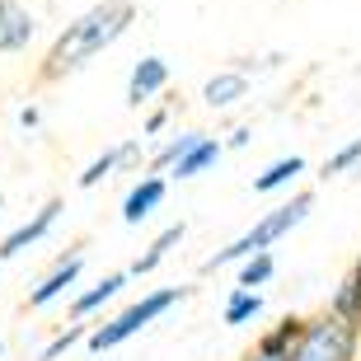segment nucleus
Here are the masks:
<instances>
[{"instance_id":"1","label":"nucleus","mask_w":361,"mask_h":361,"mask_svg":"<svg viewBox=\"0 0 361 361\" xmlns=\"http://www.w3.org/2000/svg\"><path fill=\"white\" fill-rule=\"evenodd\" d=\"M132 24H136L132 0H99V5L80 10L75 19H66V24L56 28L52 47H47L42 61H38V80L56 85V80H66V75H75V71H85L94 56H104L108 47H118V42L132 33Z\"/></svg>"},{"instance_id":"2","label":"nucleus","mask_w":361,"mask_h":361,"mask_svg":"<svg viewBox=\"0 0 361 361\" xmlns=\"http://www.w3.org/2000/svg\"><path fill=\"white\" fill-rule=\"evenodd\" d=\"M310 212H314V192L310 188H295L286 202H277L272 212H263L254 221V226L244 230V235H235V240L226 244V249H216L212 258H202V272H221V268H235V263H244L249 254H272L286 235H291L295 226H305Z\"/></svg>"},{"instance_id":"3","label":"nucleus","mask_w":361,"mask_h":361,"mask_svg":"<svg viewBox=\"0 0 361 361\" xmlns=\"http://www.w3.org/2000/svg\"><path fill=\"white\" fill-rule=\"evenodd\" d=\"M188 295H192V286H160V291H146L141 300H132V305H122L118 314H108V319L90 324V334H85V348L94 352V357H104V352L122 348V343H132L141 329H150L155 319H164L174 305H183Z\"/></svg>"},{"instance_id":"4","label":"nucleus","mask_w":361,"mask_h":361,"mask_svg":"<svg viewBox=\"0 0 361 361\" xmlns=\"http://www.w3.org/2000/svg\"><path fill=\"white\" fill-rule=\"evenodd\" d=\"M286 361H361V329H348L319 310L300 324V338Z\"/></svg>"},{"instance_id":"5","label":"nucleus","mask_w":361,"mask_h":361,"mask_svg":"<svg viewBox=\"0 0 361 361\" xmlns=\"http://www.w3.org/2000/svg\"><path fill=\"white\" fill-rule=\"evenodd\" d=\"M85 258H90V254H85V244H71L66 254H56L52 268L24 291V305L28 310H52L56 300L75 295V281H80V272H85Z\"/></svg>"},{"instance_id":"6","label":"nucleus","mask_w":361,"mask_h":361,"mask_svg":"<svg viewBox=\"0 0 361 361\" xmlns=\"http://www.w3.org/2000/svg\"><path fill=\"white\" fill-rule=\"evenodd\" d=\"M61 212H66V202H61V197H47V202L38 207V212H28V221H19V226H14L10 235L0 240V263H10V258L28 254V249H38V244L56 230Z\"/></svg>"},{"instance_id":"7","label":"nucleus","mask_w":361,"mask_h":361,"mask_svg":"<svg viewBox=\"0 0 361 361\" xmlns=\"http://www.w3.org/2000/svg\"><path fill=\"white\" fill-rule=\"evenodd\" d=\"M42 14L28 0H0V56H19L33 47Z\"/></svg>"},{"instance_id":"8","label":"nucleus","mask_w":361,"mask_h":361,"mask_svg":"<svg viewBox=\"0 0 361 361\" xmlns=\"http://www.w3.org/2000/svg\"><path fill=\"white\" fill-rule=\"evenodd\" d=\"M141 160H146V141H141V136H127V141H118V146H108L104 155H99V160L85 164V174L75 178V183H80L85 192H90V188H99L104 178H113L118 169H136Z\"/></svg>"},{"instance_id":"9","label":"nucleus","mask_w":361,"mask_h":361,"mask_svg":"<svg viewBox=\"0 0 361 361\" xmlns=\"http://www.w3.org/2000/svg\"><path fill=\"white\" fill-rule=\"evenodd\" d=\"M127 281H132V277H127L122 268H118V272H104L94 286H85V291L71 295V319H75V324H94L122 291H127Z\"/></svg>"},{"instance_id":"10","label":"nucleus","mask_w":361,"mask_h":361,"mask_svg":"<svg viewBox=\"0 0 361 361\" xmlns=\"http://www.w3.org/2000/svg\"><path fill=\"white\" fill-rule=\"evenodd\" d=\"M164 197H169V178L141 174L132 188H127V197H122V226H141V221H150V216L164 207Z\"/></svg>"},{"instance_id":"11","label":"nucleus","mask_w":361,"mask_h":361,"mask_svg":"<svg viewBox=\"0 0 361 361\" xmlns=\"http://www.w3.org/2000/svg\"><path fill=\"white\" fill-rule=\"evenodd\" d=\"M164 90H169V61L164 56H141L132 66V75H127V104L150 108Z\"/></svg>"},{"instance_id":"12","label":"nucleus","mask_w":361,"mask_h":361,"mask_svg":"<svg viewBox=\"0 0 361 361\" xmlns=\"http://www.w3.org/2000/svg\"><path fill=\"white\" fill-rule=\"evenodd\" d=\"M183 240H188V221H174V226H164L160 235H155V240H150L146 249L132 258V268H122V272H127V277H150V272H160L164 263H169V254H174Z\"/></svg>"},{"instance_id":"13","label":"nucleus","mask_w":361,"mask_h":361,"mask_svg":"<svg viewBox=\"0 0 361 361\" xmlns=\"http://www.w3.org/2000/svg\"><path fill=\"white\" fill-rule=\"evenodd\" d=\"M226 155V146H221V136H212V132H202L192 146L178 155V164L169 169V183H188V178H197V174H207V169H216V160Z\"/></svg>"},{"instance_id":"14","label":"nucleus","mask_w":361,"mask_h":361,"mask_svg":"<svg viewBox=\"0 0 361 361\" xmlns=\"http://www.w3.org/2000/svg\"><path fill=\"white\" fill-rule=\"evenodd\" d=\"M249 90H254V80H249L244 71L226 66V71H216L212 80L202 85V104L212 108V113H226V108L244 104V99H249Z\"/></svg>"},{"instance_id":"15","label":"nucleus","mask_w":361,"mask_h":361,"mask_svg":"<svg viewBox=\"0 0 361 361\" xmlns=\"http://www.w3.org/2000/svg\"><path fill=\"white\" fill-rule=\"evenodd\" d=\"M310 169L305 155H281V160H272L268 169H258L254 174V192L258 197H272V192H291V183Z\"/></svg>"},{"instance_id":"16","label":"nucleus","mask_w":361,"mask_h":361,"mask_svg":"<svg viewBox=\"0 0 361 361\" xmlns=\"http://www.w3.org/2000/svg\"><path fill=\"white\" fill-rule=\"evenodd\" d=\"M324 314H329V319H338V324H348V329H361V286H357V277H352V272H343V281L329 291Z\"/></svg>"},{"instance_id":"17","label":"nucleus","mask_w":361,"mask_h":361,"mask_svg":"<svg viewBox=\"0 0 361 361\" xmlns=\"http://www.w3.org/2000/svg\"><path fill=\"white\" fill-rule=\"evenodd\" d=\"M263 310H268V295L263 291H240V286H235V291L226 295V305H221V324H226V329H244V324H254Z\"/></svg>"},{"instance_id":"18","label":"nucleus","mask_w":361,"mask_h":361,"mask_svg":"<svg viewBox=\"0 0 361 361\" xmlns=\"http://www.w3.org/2000/svg\"><path fill=\"white\" fill-rule=\"evenodd\" d=\"M277 277V254H249L244 263H235V286L240 291H263Z\"/></svg>"},{"instance_id":"19","label":"nucleus","mask_w":361,"mask_h":361,"mask_svg":"<svg viewBox=\"0 0 361 361\" xmlns=\"http://www.w3.org/2000/svg\"><path fill=\"white\" fill-rule=\"evenodd\" d=\"M197 136H202V132H178V136H169V141H164V146L146 160V174H160V178H164V174H169V169L178 164V155H183V150L192 146Z\"/></svg>"},{"instance_id":"20","label":"nucleus","mask_w":361,"mask_h":361,"mask_svg":"<svg viewBox=\"0 0 361 361\" xmlns=\"http://www.w3.org/2000/svg\"><path fill=\"white\" fill-rule=\"evenodd\" d=\"M85 334H90V324H75V319H71L61 334H52V338L38 348V361H61L66 352H75V348L85 343Z\"/></svg>"},{"instance_id":"21","label":"nucleus","mask_w":361,"mask_h":361,"mask_svg":"<svg viewBox=\"0 0 361 361\" xmlns=\"http://www.w3.org/2000/svg\"><path fill=\"white\" fill-rule=\"evenodd\" d=\"M357 169H361V136H352V141H343V146L324 160L319 174L324 178H343V174H357Z\"/></svg>"},{"instance_id":"22","label":"nucleus","mask_w":361,"mask_h":361,"mask_svg":"<svg viewBox=\"0 0 361 361\" xmlns=\"http://www.w3.org/2000/svg\"><path fill=\"white\" fill-rule=\"evenodd\" d=\"M169 118H174V108H150V113H146V122H141V141L160 136L164 127H169Z\"/></svg>"},{"instance_id":"23","label":"nucleus","mask_w":361,"mask_h":361,"mask_svg":"<svg viewBox=\"0 0 361 361\" xmlns=\"http://www.w3.org/2000/svg\"><path fill=\"white\" fill-rule=\"evenodd\" d=\"M14 122H19V132H38V127H42V108L38 104H24L19 113H14Z\"/></svg>"},{"instance_id":"24","label":"nucleus","mask_w":361,"mask_h":361,"mask_svg":"<svg viewBox=\"0 0 361 361\" xmlns=\"http://www.w3.org/2000/svg\"><path fill=\"white\" fill-rule=\"evenodd\" d=\"M249 141H254V127H235V132H230L226 141H221V146H226V150H244Z\"/></svg>"},{"instance_id":"25","label":"nucleus","mask_w":361,"mask_h":361,"mask_svg":"<svg viewBox=\"0 0 361 361\" xmlns=\"http://www.w3.org/2000/svg\"><path fill=\"white\" fill-rule=\"evenodd\" d=\"M244 361H286V352H268V348H258V343H254V348L244 352Z\"/></svg>"},{"instance_id":"26","label":"nucleus","mask_w":361,"mask_h":361,"mask_svg":"<svg viewBox=\"0 0 361 361\" xmlns=\"http://www.w3.org/2000/svg\"><path fill=\"white\" fill-rule=\"evenodd\" d=\"M348 272H352V277H357V286H361V258H357V263H352Z\"/></svg>"},{"instance_id":"27","label":"nucleus","mask_w":361,"mask_h":361,"mask_svg":"<svg viewBox=\"0 0 361 361\" xmlns=\"http://www.w3.org/2000/svg\"><path fill=\"white\" fill-rule=\"evenodd\" d=\"M0 216H5V192H0Z\"/></svg>"},{"instance_id":"28","label":"nucleus","mask_w":361,"mask_h":361,"mask_svg":"<svg viewBox=\"0 0 361 361\" xmlns=\"http://www.w3.org/2000/svg\"><path fill=\"white\" fill-rule=\"evenodd\" d=\"M0 361H5V343H0Z\"/></svg>"}]
</instances>
